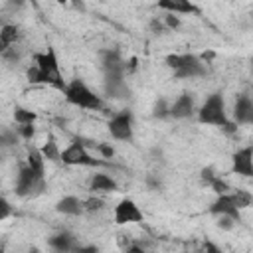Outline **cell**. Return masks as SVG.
<instances>
[{"label": "cell", "instance_id": "obj_37", "mask_svg": "<svg viewBox=\"0 0 253 253\" xmlns=\"http://www.w3.org/2000/svg\"><path fill=\"white\" fill-rule=\"evenodd\" d=\"M77 253H97V245H87V247H77Z\"/></svg>", "mask_w": 253, "mask_h": 253}, {"label": "cell", "instance_id": "obj_22", "mask_svg": "<svg viewBox=\"0 0 253 253\" xmlns=\"http://www.w3.org/2000/svg\"><path fill=\"white\" fill-rule=\"evenodd\" d=\"M231 198H233V202L239 210H245V208L253 206V196L247 190H235V192H231Z\"/></svg>", "mask_w": 253, "mask_h": 253}, {"label": "cell", "instance_id": "obj_28", "mask_svg": "<svg viewBox=\"0 0 253 253\" xmlns=\"http://www.w3.org/2000/svg\"><path fill=\"white\" fill-rule=\"evenodd\" d=\"M16 130H18V134H20L24 140H30V138L36 134L34 123H30V125H20V126H16Z\"/></svg>", "mask_w": 253, "mask_h": 253}, {"label": "cell", "instance_id": "obj_15", "mask_svg": "<svg viewBox=\"0 0 253 253\" xmlns=\"http://www.w3.org/2000/svg\"><path fill=\"white\" fill-rule=\"evenodd\" d=\"M208 73L206 63L202 61V57H198L196 61H190L178 69H174V77L176 79H194V77H204Z\"/></svg>", "mask_w": 253, "mask_h": 253}, {"label": "cell", "instance_id": "obj_41", "mask_svg": "<svg viewBox=\"0 0 253 253\" xmlns=\"http://www.w3.org/2000/svg\"><path fill=\"white\" fill-rule=\"evenodd\" d=\"M57 2H59V4H65V2H67V0H57Z\"/></svg>", "mask_w": 253, "mask_h": 253}, {"label": "cell", "instance_id": "obj_1", "mask_svg": "<svg viewBox=\"0 0 253 253\" xmlns=\"http://www.w3.org/2000/svg\"><path fill=\"white\" fill-rule=\"evenodd\" d=\"M198 121L202 125H213L223 128L225 132H235L237 130V123L229 121L227 111H225V99L221 93H211L208 95V99L204 101V105L198 111Z\"/></svg>", "mask_w": 253, "mask_h": 253}, {"label": "cell", "instance_id": "obj_18", "mask_svg": "<svg viewBox=\"0 0 253 253\" xmlns=\"http://www.w3.org/2000/svg\"><path fill=\"white\" fill-rule=\"evenodd\" d=\"M20 38V30L14 24H4L0 30V51L8 49L12 43H16Z\"/></svg>", "mask_w": 253, "mask_h": 253}, {"label": "cell", "instance_id": "obj_17", "mask_svg": "<svg viewBox=\"0 0 253 253\" xmlns=\"http://www.w3.org/2000/svg\"><path fill=\"white\" fill-rule=\"evenodd\" d=\"M89 190H93V192H115L117 190V182L109 174H95L91 178Z\"/></svg>", "mask_w": 253, "mask_h": 253}, {"label": "cell", "instance_id": "obj_29", "mask_svg": "<svg viewBox=\"0 0 253 253\" xmlns=\"http://www.w3.org/2000/svg\"><path fill=\"white\" fill-rule=\"evenodd\" d=\"M213 178H215V170H213L211 166H206V168L200 170V180H202L206 186H210Z\"/></svg>", "mask_w": 253, "mask_h": 253}, {"label": "cell", "instance_id": "obj_31", "mask_svg": "<svg viewBox=\"0 0 253 253\" xmlns=\"http://www.w3.org/2000/svg\"><path fill=\"white\" fill-rule=\"evenodd\" d=\"M164 24H166V28L176 30V28H180V18L176 14H168V16H164Z\"/></svg>", "mask_w": 253, "mask_h": 253}, {"label": "cell", "instance_id": "obj_32", "mask_svg": "<svg viewBox=\"0 0 253 253\" xmlns=\"http://www.w3.org/2000/svg\"><path fill=\"white\" fill-rule=\"evenodd\" d=\"M2 59L4 61H18L20 59V53L16 51V47H8L2 51Z\"/></svg>", "mask_w": 253, "mask_h": 253}, {"label": "cell", "instance_id": "obj_26", "mask_svg": "<svg viewBox=\"0 0 253 253\" xmlns=\"http://www.w3.org/2000/svg\"><path fill=\"white\" fill-rule=\"evenodd\" d=\"M210 188L215 192V194H227L231 188H229V184L225 182V180H221L219 176H215L213 180H211V184H210Z\"/></svg>", "mask_w": 253, "mask_h": 253}, {"label": "cell", "instance_id": "obj_8", "mask_svg": "<svg viewBox=\"0 0 253 253\" xmlns=\"http://www.w3.org/2000/svg\"><path fill=\"white\" fill-rule=\"evenodd\" d=\"M208 211L211 213V215H231L237 223L241 221V210L235 206V202H233V198H231V192H227V194H217V198L210 204V208H208Z\"/></svg>", "mask_w": 253, "mask_h": 253}, {"label": "cell", "instance_id": "obj_2", "mask_svg": "<svg viewBox=\"0 0 253 253\" xmlns=\"http://www.w3.org/2000/svg\"><path fill=\"white\" fill-rule=\"evenodd\" d=\"M67 103L75 105V107H81V109H91V111H99L103 109V99L93 93L85 81L81 79H71L63 91Z\"/></svg>", "mask_w": 253, "mask_h": 253}, {"label": "cell", "instance_id": "obj_11", "mask_svg": "<svg viewBox=\"0 0 253 253\" xmlns=\"http://www.w3.org/2000/svg\"><path fill=\"white\" fill-rule=\"evenodd\" d=\"M156 6L166 14H198V6L192 0H156Z\"/></svg>", "mask_w": 253, "mask_h": 253}, {"label": "cell", "instance_id": "obj_20", "mask_svg": "<svg viewBox=\"0 0 253 253\" xmlns=\"http://www.w3.org/2000/svg\"><path fill=\"white\" fill-rule=\"evenodd\" d=\"M26 162H28V166H30L32 170H36L40 176H45V156L42 154L40 148H30Z\"/></svg>", "mask_w": 253, "mask_h": 253}, {"label": "cell", "instance_id": "obj_38", "mask_svg": "<svg viewBox=\"0 0 253 253\" xmlns=\"http://www.w3.org/2000/svg\"><path fill=\"white\" fill-rule=\"evenodd\" d=\"M71 4H73V8L75 10H79V12H85V2L83 0H69Z\"/></svg>", "mask_w": 253, "mask_h": 253}, {"label": "cell", "instance_id": "obj_14", "mask_svg": "<svg viewBox=\"0 0 253 253\" xmlns=\"http://www.w3.org/2000/svg\"><path fill=\"white\" fill-rule=\"evenodd\" d=\"M49 247L55 249V251H59V253H69V251H77L79 243H77V239H75L73 233L59 231V233H55V235L49 237Z\"/></svg>", "mask_w": 253, "mask_h": 253}, {"label": "cell", "instance_id": "obj_23", "mask_svg": "<svg viewBox=\"0 0 253 253\" xmlns=\"http://www.w3.org/2000/svg\"><path fill=\"white\" fill-rule=\"evenodd\" d=\"M152 115H154L156 119H168V117H170V105L166 103V99H158V101L154 103Z\"/></svg>", "mask_w": 253, "mask_h": 253}, {"label": "cell", "instance_id": "obj_24", "mask_svg": "<svg viewBox=\"0 0 253 253\" xmlns=\"http://www.w3.org/2000/svg\"><path fill=\"white\" fill-rule=\"evenodd\" d=\"M18 138H22V136L18 134V130H16V128H14V130L4 128V130H2V134H0V142H2V146H14V144L18 142Z\"/></svg>", "mask_w": 253, "mask_h": 253}, {"label": "cell", "instance_id": "obj_9", "mask_svg": "<svg viewBox=\"0 0 253 253\" xmlns=\"http://www.w3.org/2000/svg\"><path fill=\"white\" fill-rule=\"evenodd\" d=\"M231 170L243 178H253V144L243 146L231 156Z\"/></svg>", "mask_w": 253, "mask_h": 253}, {"label": "cell", "instance_id": "obj_39", "mask_svg": "<svg viewBox=\"0 0 253 253\" xmlns=\"http://www.w3.org/2000/svg\"><path fill=\"white\" fill-rule=\"evenodd\" d=\"M202 249H204V251H213V253H217V251H219V247H217V245H213V243H210V241H208V243H204V247H202Z\"/></svg>", "mask_w": 253, "mask_h": 253}, {"label": "cell", "instance_id": "obj_4", "mask_svg": "<svg viewBox=\"0 0 253 253\" xmlns=\"http://www.w3.org/2000/svg\"><path fill=\"white\" fill-rule=\"evenodd\" d=\"M45 188V176H40L36 170H32L26 164L20 166L18 178H16V196L26 198V196H38Z\"/></svg>", "mask_w": 253, "mask_h": 253}, {"label": "cell", "instance_id": "obj_25", "mask_svg": "<svg viewBox=\"0 0 253 253\" xmlns=\"http://www.w3.org/2000/svg\"><path fill=\"white\" fill-rule=\"evenodd\" d=\"M103 206H105V202L101 200V198H87V200H83V208H85V211H99V210H103Z\"/></svg>", "mask_w": 253, "mask_h": 253}, {"label": "cell", "instance_id": "obj_34", "mask_svg": "<svg viewBox=\"0 0 253 253\" xmlns=\"http://www.w3.org/2000/svg\"><path fill=\"white\" fill-rule=\"evenodd\" d=\"M97 150L101 152L103 158H113L115 156V148L109 146V144H97Z\"/></svg>", "mask_w": 253, "mask_h": 253}, {"label": "cell", "instance_id": "obj_21", "mask_svg": "<svg viewBox=\"0 0 253 253\" xmlns=\"http://www.w3.org/2000/svg\"><path fill=\"white\" fill-rule=\"evenodd\" d=\"M12 117H14V121L18 125H30V123H36V119H38V115L34 111L24 109V107H16L14 113H12Z\"/></svg>", "mask_w": 253, "mask_h": 253}, {"label": "cell", "instance_id": "obj_10", "mask_svg": "<svg viewBox=\"0 0 253 253\" xmlns=\"http://www.w3.org/2000/svg\"><path fill=\"white\" fill-rule=\"evenodd\" d=\"M233 121L237 125H253V99L249 95H239L235 99Z\"/></svg>", "mask_w": 253, "mask_h": 253}, {"label": "cell", "instance_id": "obj_42", "mask_svg": "<svg viewBox=\"0 0 253 253\" xmlns=\"http://www.w3.org/2000/svg\"><path fill=\"white\" fill-rule=\"evenodd\" d=\"M251 67H253V59H251Z\"/></svg>", "mask_w": 253, "mask_h": 253}, {"label": "cell", "instance_id": "obj_30", "mask_svg": "<svg viewBox=\"0 0 253 253\" xmlns=\"http://www.w3.org/2000/svg\"><path fill=\"white\" fill-rule=\"evenodd\" d=\"M26 77H28V81H30V83H40V67H38V65L28 67Z\"/></svg>", "mask_w": 253, "mask_h": 253}, {"label": "cell", "instance_id": "obj_27", "mask_svg": "<svg viewBox=\"0 0 253 253\" xmlns=\"http://www.w3.org/2000/svg\"><path fill=\"white\" fill-rule=\"evenodd\" d=\"M235 219L231 217V215H217V227L221 229V231H231L233 227H235Z\"/></svg>", "mask_w": 253, "mask_h": 253}, {"label": "cell", "instance_id": "obj_3", "mask_svg": "<svg viewBox=\"0 0 253 253\" xmlns=\"http://www.w3.org/2000/svg\"><path fill=\"white\" fill-rule=\"evenodd\" d=\"M36 65L40 67V83H47L57 87L59 91H65L67 83H63L61 73H59V63H57V55L53 51V47H47V51L43 53H36Z\"/></svg>", "mask_w": 253, "mask_h": 253}, {"label": "cell", "instance_id": "obj_35", "mask_svg": "<svg viewBox=\"0 0 253 253\" xmlns=\"http://www.w3.org/2000/svg\"><path fill=\"white\" fill-rule=\"evenodd\" d=\"M10 213H12V208H10L8 200H6V198H2V200H0V219H6Z\"/></svg>", "mask_w": 253, "mask_h": 253}, {"label": "cell", "instance_id": "obj_33", "mask_svg": "<svg viewBox=\"0 0 253 253\" xmlns=\"http://www.w3.org/2000/svg\"><path fill=\"white\" fill-rule=\"evenodd\" d=\"M164 30H166V24H164V22H160L158 18L150 20V32H152V34H162Z\"/></svg>", "mask_w": 253, "mask_h": 253}, {"label": "cell", "instance_id": "obj_16", "mask_svg": "<svg viewBox=\"0 0 253 253\" xmlns=\"http://www.w3.org/2000/svg\"><path fill=\"white\" fill-rule=\"evenodd\" d=\"M55 211H59L63 215H81L85 211V208L77 196H63L61 200H57Z\"/></svg>", "mask_w": 253, "mask_h": 253}, {"label": "cell", "instance_id": "obj_7", "mask_svg": "<svg viewBox=\"0 0 253 253\" xmlns=\"http://www.w3.org/2000/svg\"><path fill=\"white\" fill-rule=\"evenodd\" d=\"M144 221V213L136 206L134 200L125 198L115 206V223L117 225H126V223H140Z\"/></svg>", "mask_w": 253, "mask_h": 253}, {"label": "cell", "instance_id": "obj_36", "mask_svg": "<svg viewBox=\"0 0 253 253\" xmlns=\"http://www.w3.org/2000/svg\"><path fill=\"white\" fill-rule=\"evenodd\" d=\"M146 184H148L150 190H158V188H160V180H158L156 176H152V174L146 176Z\"/></svg>", "mask_w": 253, "mask_h": 253}, {"label": "cell", "instance_id": "obj_5", "mask_svg": "<svg viewBox=\"0 0 253 253\" xmlns=\"http://www.w3.org/2000/svg\"><path fill=\"white\" fill-rule=\"evenodd\" d=\"M61 162L69 164V166H97V164H101L99 160H95L89 154V150L85 148V144L79 138L71 140L69 146L61 150Z\"/></svg>", "mask_w": 253, "mask_h": 253}, {"label": "cell", "instance_id": "obj_19", "mask_svg": "<svg viewBox=\"0 0 253 253\" xmlns=\"http://www.w3.org/2000/svg\"><path fill=\"white\" fill-rule=\"evenodd\" d=\"M40 150L45 156V160H49V162H59L61 160V150H59V144H57L53 134H47V138H45V142L42 144Z\"/></svg>", "mask_w": 253, "mask_h": 253}, {"label": "cell", "instance_id": "obj_13", "mask_svg": "<svg viewBox=\"0 0 253 253\" xmlns=\"http://www.w3.org/2000/svg\"><path fill=\"white\" fill-rule=\"evenodd\" d=\"M194 113V95L182 93L172 105H170V117L172 119H188Z\"/></svg>", "mask_w": 253, "mask_h": 253}, {"label": "cell", "instance_id": "obj_12", "mask_svg": "<svg viewBox=\"0 0 253 253\" xmlns=\"http://www.w3.org/2000/svg\"><path fill=\"white\" fill-rule=\"evenodd\" d=\"M101 63H103L105 73H121V75H125L126 63H125V59L121 57V53L117 49H105L101 53Z\"/></svg>", "mask_w": 253, "mask_h": 253}, {"label": "cell", "instance_id": "obj_6", "mask_svg": "<svg viewBox=\"0 0 253 253\" xmlns=\"http://www.w3.org/2000/svg\"><path fill=\"white\" fill-rule=\"evenodd\" d=\"M109 132L115 140H125V142H130L132 136H134V126H132V113L128 109L125 111H119L117 115L111 117L109 121Z\"/></svg>", "mask_w": 253, "mask_h": 253}, {"label": "cell", "instance_id": "obj_40", "mask_svg": "<svg viewBox=\"0 0 253 253\" xmlns=\"http://www.w3.org/2000/svg\"><path fill=\"white\" fill-rule=\"evenodd\" d=\"M8 4H10L12 8H22V6L26 4V0H8Z\"/></svg>", "mask_w": 253, "mask_h": 253}]
</instances>
